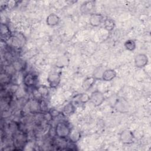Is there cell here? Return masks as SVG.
I'll return each mask as SVG.
<instances>
[{
	"label": "cell",
	"mask_w": 151,
	"mask_h": 151,
	"mask_svg": "<svg viewBox=\"0 0 151 151\" xmlns=\"http://www.w3.org/2000/svg\"><path fill=\"white\" fill-rule=\"evenodd\" d=\"M60 21V17L55 14H50L46 19V23L50 26H55L59 24Z\"/></svg>",
	"instance_id": "4fadbf2b"
},
{
	"label": "cell",
	"mask_w": 151,
	"mask_h": 151,
	"mask_svg": "<svg viewBox=\"0 0 151 151\" xmlns=\"http://www.w3.org/2000/svg\"><path fill=\"white\" fill-rule=\"evenodd\" d=\"M61 71H51L47 77V81L51 88H56L60 83L61 78Z\"/></svg>",
	"instance_id": "7a4b0ae2"
},
{
	"label": "cell",
	"mask_w": 151,
	"mask_h": 151,
	"mask_svg": "<svg viewBox=\"0 0 151 151\" xmlns=\"http://www.w3.org/2000/svg\"><path fill=\"white\" fill-rule=\"evenodd\" d=\"M104 27L106 29H107L109 31H113L115 27L116 24L114 20H113L111 18H106L105 19H104Z\"/></svg>",
	"instance_id": "ac0fdd59"
},
{
	"label": "cell",
	"mask_w": 151,
	"mask_h": 151,
	"mask_svg": "<svg viewBox=\"0 0 151 151\" xmlns=\"http://www.w3.org/2000/svg\"><path fill=\"white\" fill-rule=\"evenodd\" d=\"M76 110V107L73 103H69L67 104L63 108V113L65 115H71L73 114Z\"/></svg>",
	"instance_id": "2e32d148"
},
{
	"label": "cell",
	"mask_w": 151,
	"mask_h": 151,
	"mask_svg": "<svg viewBox=\"0 0 151 151\" xmlns=\"http://www.w3.org/2000/svg\"><path fill=\"white\" fill-rule=\"evenodd\" d=\"M37 77L32 73H27L23 77V83L27 87H32L36 85Z\"/></svg>",
	"instance_id": "52a82bcc"
},
{
	"label": "cell",
	"mask_w": 151,
	"mask_h": 151,
	"mask_svg": "<svg viewBox=\"0 0 151 151\" xmlns=\"http://www.w3.org/2000/svg\"><path fill=\"white\" fill-rule=\"evenodd\" d=\"M13 69L15 71H21L25 68V63L21 59H17L12 64Z\"/></svg>",
	"instance_id": "9a60e30c"
},
{
	"label": "cell",
	"mask_w": 151,
	"mask_h": 151,
	"mask_svg": "<svg viewBox=\"0 0 151 151\" xmlns=\"http://www.w3.org/2000/svg\"><path fill=\"white\" fill-rule=\"evenodd\" d=\"M104 21L103 17L101 14L98 13L91 14L89 19V24L92 27H98Z\"/></svg>",
	"instance_id": "9c48e42d"
},
{
	"label": "cell",
	"mask_w": 151,
	"mask_h": 151,
	"mask_svg": "<svg viewBox=\"0 0 151 151\" xmlns=\"http://www.w3.org/2000/svg\"><path fill=\"white\" fill-rule=\"evenodd\" d=\"M134 136L132 131L126 129L120 134V140L124 144H130L134 142Z\"/></svg>",
	"instance_id": "8992f818"
},
{
	"label": "cell",
	"mask_w": 151,
	"mask_h": 151,
	"mask_svg": "<svg viewBox=\"0 0 151 151\" xmlns=\"http://www.w3.org/2000/svg\"><path fill=\"white\" fill-rule=\"evenodd\" d=\"M71 127L65 122H58L55 127V133L56 136L63 139L68 137L71 133Z\"/></svg>",
	"instance_id": "6da1fadb"
},
{
	"label": "cell",
	"mask_w": 151,
	"mask_h": 151,
	"mask_svg": "<svg viewBox=\"0 0 151 151\" xmlns=\"http://www.w3.org/2000/svg\"><path fill=\"white\" fill-rule=\"evenodd\" d=\"M11 40L12 45L16 48H19L24 45L25 43L24 36L21 33L12 34L9 40Z\"/></svg>",
	"instance_id": "5b68a950"
},
{
	"label": "cell",
	"mask_w": 151,
	"mask_h": 151,
	"mask_svg": "<svg viewBox=\"0 0 151 151\" xmlns=\"http://www.w3.org/2000/svg\"><path fill=\"white\" fill-rule=\"evenodd\" d=\"M116 72L113 69H106L103 72L101 80L104 81H110L116 77Z\"/></svg>",
	"instance_id": "8fae6325"
},
{
	"label": "cell",
	"mask_w": 151,
	"mask_h": 151,
	"mask_svg": "<svg viewBox=\"0 0 151 151\" xmlns=\"http://www.w3.org/2000/svg\"><path fill=\"white\" fill-rule=\"evenodd\" d=\"M95 8V2L94 1H87L84 2L80 8V11L82 14H88L91 13Z\"/></svg>",
	"instance_id": "30bf717a"
},
{
	"label": "cell",
	"mask_w": 151,
	"mask_h": 151,
	"mask_svg": "<svg viewBox=\"0 0 151 151\" xmlns=\"http://www.w3.org/2000/svg\"><path fill=\"white\" fill-rule=\"evenodd\" d=\"M26 141V136L24 133L22 134L19 132L14 134V137H13V145L14 147H16L17 149H21V148L25 145Z\"/></svg>",
	"instance_id": "277c9868"
},
{
	"label": "cell",
	"mask_w": 151,
	"mask_h": 151,
	"mask_svg": "<svg viewBox=\"0 0 151 151\" xmlns=\"http://www.w3.org/2000/svg\"><path fill=\"white\" fill-rule=\"evenodd\" d=\"M134 65L139 68L145 67L148 63V58L145 54H138L134 57Z\"/></svg>",
	"instance_id": "ba28073f"
},
{
	"label": "cell",
	"mask_w": 151,
	"mask_h": 151,
	"mask_svg": "<svg viewBox=\"0 0 151 151\" xmlns=\"http://www.w3.org/2000/svg\"><path fill=\"white\" fill-rule=\"evenodd\" d=\"M96 81V80L93 76L87 77L83 81V83H82L83 89L84 91H88L94 84Z\"/></svg>",
	"instance_id": "5bb4252c"
},
{
	"label": "cell",
	"mask_w": 151,
	"mask_h": 151,
	"mask_svg": "<svg viewBox=\"0 0 151 151\" xmlns=\"http://www.w3.org/2000/svg\"><path fill=\"white\" fill-rule=\"evenodd\" d=\"M125 48L128 51H134L136 47V42L133 40H128L124 44Z\"/></svg>",
	"instance_id": "ffe728a7"
},
{
	"label": "cell",
	"mask_w": 151,
	"mask_h": 151,
	"mask_svg": "<svg viewBox=\"0 0 151 151\" xmlns=\"http://www.w3.org/2000/svg\"><path fill=\"white\" fill-rule=\"evenodd\" d=\"M106 69L103 66H98L96 67L93 73V77L96 80H101L102 76L103 74V72Z\"/></svg>",
	"instance_id": "e0dca14e"
},
{
	"label": "cell",
	"mask_w": 151,
	"mask_h": 151,
	"mask_svg": "<svg viewBox=\"0 0 151 151\" xmlns=\"http://www.w3.org/2000/svg\"><path fill=\"white\" fill-rule=\"evenodd\" d=\"M68 137L70 138V140L71 142L73 143H76L77 141L79 140V139L81 137V134L77 130H71V133L68 136Z\"/></svg>",
	"instance_id": "d6986e66"
},
{
	"label": "cell",
	"mask_w": 151,
	"mask_h": 151,
	"mask_svg": "<svg viewBox=\"0 0 151 151\" xmlns=\"http://www.w3.org/2000/svg\"><path fill=\"white\" fill-rule=\"evenodd\" d=\"M1 40H9L12 33L10 31L9 27L5 24H1Z\"/></svg>",
	"instance_id": "7c38bea8"
},
{
	"label": "cell",
	"mask_w": 151,
	"mask_h": 151,
	"mask_svg": "<svg viewBox=\"0 0 151 151\" xmlns=\"http://www.w3.org/2000/svg\"><path fill=\"white\" fill-rule=\"evenodd\" d=\"M78 99L81 103H86L90 101V96L86 93H82L79 96Z\"/></svg>",
	"instance_id": "44dd1931"
},
{
	"label": "cell",
	"mask_w": 151,
	"mask_h": 151,
	"mask_svg": "<svg viewBox=\"0 0 151 151\" xmlns=\"http://www.w3.org/2000/svg\"><path fill=\"white\" fill-rule=\"evenodd\" d=\"M104 100V94L99 90L94 91L90 96V101L96 107L101 105Z\"/></svg>",
	"instance_id": "3957f363"
}]
</instances>
